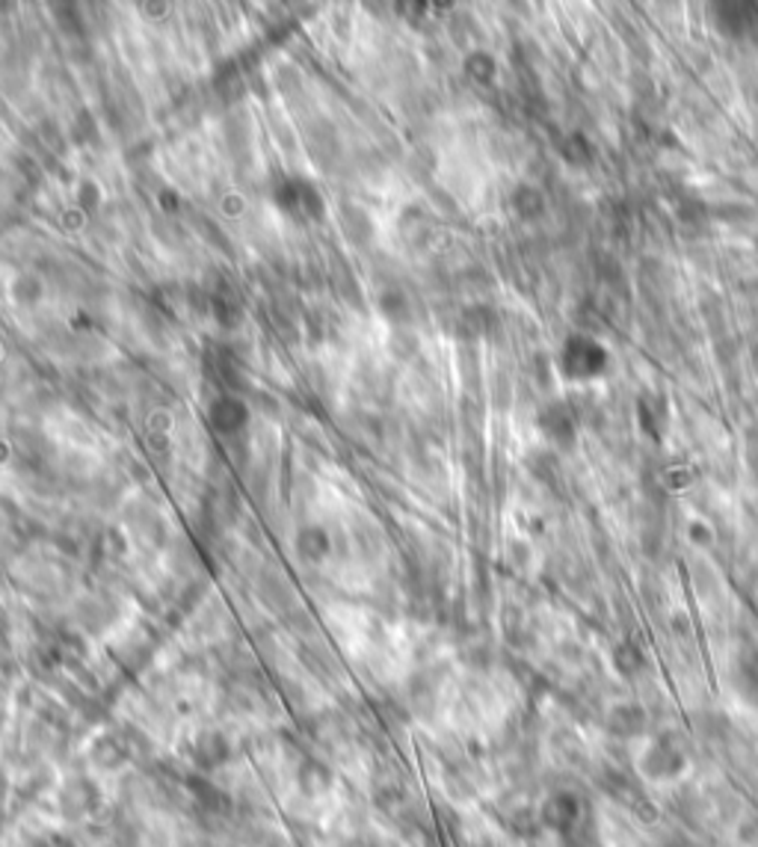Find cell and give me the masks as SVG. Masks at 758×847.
Wrapping results in <instances>:
<instances>
[{
  "mask_svg": "<svg viewBox=\"0 0 758 847\" xmlns=\"http://www.w3.org/2000/svg\"><path fill=\"white\" fill-rule=\"evenodd\" d=\"M604 368V353L602 347L595 341H586V338H572L566 341V350H563V371L566 377H595V373Z\"/></svg>",
  "mask_w": 758,
  "mask_h": 847,
  "instance_id": "cell-3",
  "label": "cell"
},
{
  "mask_svg": "<svg viewBox=\"0 0 758 847\" xmlns=\"http://www.w3.org/2000/svg\"><path fill=\"white\" fill-rule=\"evenodd\" d=\"M688 765V752L676 736H658L643 752V770L652 779L679 777Z\"/></svg>",
  "mask_w": 758,
  "mask_h": 847,
  "instance_id": "cell-1",
  "label": "cell"
},
{
  "mask_svg": "<svg viewBox=\"0 0 758 847\" xmlns=\"http://www.w3.org/2000/svg\"><path fill=\"white\" fill-rule=\"evenodd\" d=\"M586 818V806L581 804V797L572 791H557L545 800L543 806V824L561 839L566 833H572L577 824Z\"/></svg>",
  "mask_w": 758,
  "mask_h": 847,
  "instance_id": "cell-2",
  "label": "cell"
},
{
  "mask_svg": "<svg viewBox=\"0 0 758 847\" xmlns=\"http://www.w3.org/2000/svg\"><path fill=\"white\" fill-rule=\"evenodd\" d=\"M735 684H738V693H741L744 700L750 702L752 709H758V652L747 655L741 664H738Z\"/></svg>",
  "mask_w": 758,
  "mask_h": 847,
  "instance_id": "cell-4",
  "label": "cell"
},
{
  "mask_svg": "<svg viewBox=\"0 0 758 847\" xmlns=\"http://www.w3.org/2000/svg\"><path fill=\"white\" fill-rule=\"evenodd\" d=\"M561 847H604L602 839H599V830H595V821L586 815L584 821L577 824L575 830L561 836Z\"/></svg>",
  "mask_w": 758,
  "mask_h": 847,
  "instance_id": "cell-5",
  "label": "cell"
},
{
  "mask_svg": "<svg viewBox=\"0 0 758 847\" xmlns=\"http://www.w3.org/2000/svg\"><path fill=\"white\" fill-rule=\"evenodd\" d=\"M33 847H75L69 839H60V836H45V839H36Z\"/></svg>",
  "mask_w": 758,
  "mask_h": 847,
  "instance_id": "cell-7",
  "label": "cell"
},
{
  "mask_svg": "<svg viewBox=\"0 0 758 847\" xmlns=\"http://www.w3.org/2000/svg\"><path fill=\"white\" fill-rule=\"evenodd\" d=\"M543 427H545V432L557 441V445H568V441H572V421H568L566 409L563 407L548 409V412L543 416Z\"/></svg>",
  "mask_w": 758,
  "mask_h": 847,
  "instance_id": "cell-6",
  "label": "cell"
}]
</instances>
